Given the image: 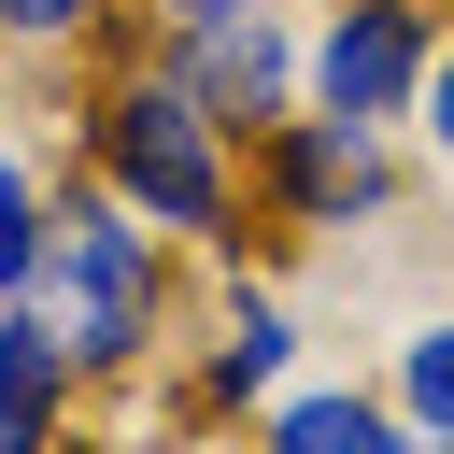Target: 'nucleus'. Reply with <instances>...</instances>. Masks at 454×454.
<instances>
[{
    "label": "nucleus",
    "instance_id": "1",
    "mask_svg": "<svg viewBox=\"0 0 454 454\" xmlns=\"http://www.w3.org/2000/svg\"><path fill=\"white\" fill-rule=\"evenodd\" d=\"M85 142H99V184H114V199H142L156 227L227 241V128L199 114L184 71H128V85H99Z\"/></svg>",
    "mask_w": 454,
    "mask_h": 454
},
{
    "label": "nucleus",
    "instance_id": "2",
    "mask_svg": "<svg viewBox=\"0 0 454 454\" xmlns=\"http://www.w3.org/2000/svg\"><path fill=\"white\" fill-rule=\"evenodd\" d=\"M28 312H43L57 369H114V355H142V326H156V255H142V227H114V199L43 213Z\"/></svg>",
    "mask_w": 454,
    "mask_h": 454
},
{
    "label": "nucleus",
    "instance_id": "3",
    "mask_svg": "<svg viewBox=\"0 0 454 454\" xmlns=\"http://www.w3.org/2000/svg\"><path fill=\"white\" fill-rule=\"evenodd\" d=\"M426 0H340V28L312 43V114H340V128H383L411 85H426Z\"/></svg>",
    "mask_w": 454,
    "mask_h": 454
},
{
    "label": "nucleus",
    "instance_id": "4",
    "mask_svg": "<svg viewBox=\"0 0 454 454\" xmlns=\"http://www.w3.org/2000/svg\"><path fill=\"white\" fill-rule=\"evenodd\" d=\"M270 213H284V227L383 213V156H369V128H340V114H284V128H270Z\"/></svg>",
    "mask_w": 454,
    "mask_h": 454
},
{
    "label": "nucleus",
    "instance_id": "5",
    "mask_svg": "<svg viewBox=\"0 0 454 454\" xmlns=\"http://www.w3.org/2000/svg\"><path fill=\"white\" fill-rule=\"evenodd\" d=\"M184 85H199L213 128H284V114H270V99H284V43H270V14L199 28V43H184Z\"/></svg>",
    "mask_w": 454,
    "mask_h": 454
},
{
    "label": "nucleus",
    "instance_id": "6",
    "mask_svg": "<svg viewBox=\"0 0 454 454\" xmlns=\"http://www.w3.org/2000/svg\"><path fill=\"white\" fill-rule=\"evenodd\" d=\"M0 454H57V340H43V312H0Z\"/></svg>",
    "mask_w": 454,
    "mask_h": 454
},
{
    "label": "nucleus",
    "instance_id": "7",
    "mask_svg": "<svg viewBox=\"0 0 454 454\" xmlns=\"http://www.w3.org/2000/svg\"><path fill=\"white\" fill-rule=\"evenodd\" d=\"M270 454H411V440H397V411H383V397H284Z\"/></svg>",
    "mask_w": 454,
    "mask_h": 454
},
{
    "label": "nucleus",
    "instance_id": "8",
    "mask_svg": "<svg viewBox=\"0 0 454 454\" xmlns=\"http://www.w3.org/2000/svg\"><path fill=\"white\" fill-rule=\"evenodd\" d=\"M270 369H284V312H255V298H241V312H227V340H213V397H241V383H270Z\"/></svg>",
    "mask_w": 454,
    "mask_h": 454
},
{
    "label": "nucleus",
    "instance_id": "9",
    "mask_svg": "<svg viewBox=\"0 0 454 454\" xmlns=\"http://www.w3.org/2000/svg\"><path fill=\"white\" fill-rule=\"evenodd\" d=\"M397 397H411L426 426H454V326H426V340L397 355Z\"/></svg>",
    "mask_w": 454,
    "mask_h": 454
},
{
    "label": "nucleus",
    "instance_id": "10",
    "mask_svg": "<svg viewBox=\"0 0 454 454\" xmlns=\"http://www.w3.org/2000/svg\"><path fill=\"white\" fill-rule=\"evenodd\" d=\"M28 255H43V199H28V170H0V298L28 284Z\"/></svg>",
    "mask_w": 454,
    "mask_h": 454
},
{
    "label": "nucleus",
    "instance_id": "11",
    "mask_svg": "<svg viewBox=\"0 0 454 454\" xmlns=\"http://www.w3.org/2000/svg\"><path fill=\"white\" fill-rule=\"evenodd\" d=\"M99 0H0V43H71Z\"/></svg>",
    "mask_w": 454,
    "mask_h": 454
},
{
    "label": "nucleus",
    "instance_id": "12",
    "mask_svg": "<svg viewBox=\"0 0 454 454\" xmlns=\"http://www.w3.org/2000/svg\"><path fill=\"white\" fill-rule=\"evenodd\" d=\"M156 14H170V28L199 43V28H241V14H270V0H156Z\"/></svg>",
    "mask_w": 454,
    "mask_h": 454
},
{
    "label": "nucleus",
    "instance_id": "13",
    "mask_svg": "<svg viewBox=\"0 0 454 454\" xmlns=\"http://www.w3.org/2000/svg\"><path fill=\"white\" fill-rule=\"evenodd\" d=\"M426 142L454 156V57H426Z\"/></svg>",
    "mask_w": 454,
    "mask_h": 454
},
{
    "label": "nucleus",
    "instance_id": "14",
    "mask_svg": "<svg viewBox=\"0 0 454 454\" xmlns=\"http://www.w3.org/2000/svg\"><path fill=\"white\" fill-rule=\"evenodd\" d=\"M440 454H454V440H440Z\"/></svg>",
    "mask_w": 454,
    "mask_h": 454
}]
</instances>
